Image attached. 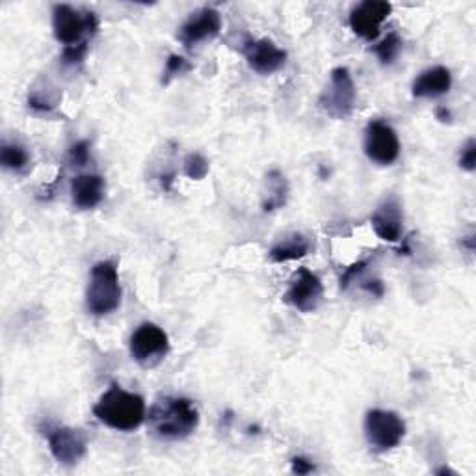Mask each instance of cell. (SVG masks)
<instances>
[{"mask_svg":"<svg viewBox=\"0 0 476 476\" xmlns=\"http://www.w3.org/2000/svg\"><path fill=\"white\" fill-rule=\"evenodd\" d=\"M200 412L192 400L183 396H164L149 412L151 432L162 441H181L196 432Z\"/></svg>","mask_w":476,"mask_h":476,"instance_id":"6da1fadb","label":"cell"},{"mask_svg":"<svg viewBox=\"0 0 476 476\" xmlns=\"http://www.w3.org/2000/svg\"><path fill=\"white\" fill-rule=\"evenodd\" d=\"M93 415L112 430L134 432L146 421V400L114 384L95 402Z\"/></svg>","mask_w":476,"mask_h":476,"instance_id":"7a4b0ae2","label":"cell"},{"mask_svg":"<svg viewBox=\"0 0 476 476\" xmlns=\"http://www.w3.org/2000/svg\"><path fill=\"white\" fill-rule=\"evenodd\" d=\"M122 303V285L114 260H99L89 272L86 307L93 317H106Z\"/></svg>","mask_w":476,"mask_h":476,"instance_id":"3957f363","label":"cell"},{"mask_svg":"<svg viewBox=\"0 0 476 476\" xmlns=\"http://www.w3.org/2000/svg\"><path fill=\"white\" fill-rule=\"evenodd\" d=\"M99 19L93 12H82L69 4L53 6V32L55 38L67 47L89 45V39L98 34Z\"/></svg>","mask_w":476,"mask_h":476,"instance_id":"277c9868","label":"cell"},{"mask_svg":"<svg viewBox=\"0 0 476 476\" xmlns=\"http://www.w3.org/2000/svg\"><path fill=\"white\" fill-rule=\"evenodd\" d=\"M129 350L132 360L144 369L158 367L170 352V339L160 326L153 322L140 324L131 336Z\"/></svg>","mask_w":476,"mask_h":476,"instance_id":"5b68a950","label":"cell"},{"mask_svg":"<svg viewBox=\"0 0 476 476\" xmlns=\"http://www.w3.org/2000/svg\"><path fill=\"white\" fill-rule=\"evenodd\" d=\"M357 89L348 67H336L329 75V84L322 91L319 105L336 119H346L355 108Z\"/></svg>","mask_w":476,"mask_h":476,"instance_id":"8992f818","label":"cell"},{"mask_svg":"<svg viewBox=\"0 0 476 476\" xmlns=\"http://www.w3.org/2000/svg\"><path fill=\"white\" fill-rule=\"evenodd\" d=\"M406 436V422L389 410H370L365 415V438L376 452H387L398 446Z\"/></svg>","mask_w":476,"mask_h":476,"instance_id":"52a82bcc","label":"cell"},{"mask_svg":"<svg viewBox=\"0 0 476 476\" xmlns=\"http://www.w3.org/2000/svg\"><path fill=\"white\" fill-rule=\"evenodd\" d=\"M365 155L378 166H391L400 157V140L396 131L382 119H372L365 131Z\"/></svg>","mask_w":476,"mask_h":476,"instance_id":"ba28073f","label":"cell"},{"mask_svg":"<svg viewBox=\"0 0 476 476\" xmlns=\"http://www.w3.org/2000/svg\"><path fill=\"white\" fill-rule=\"evenodd\" d=\"M47 441L53 458L65 465H77L88 452V438L79 428L71 426H53L47 428Z\"/></svg>","mask_w":476,"mask_h":476,"instance_id":"9c48e42d","label":"cell"},{"mask_svg":"<svg viewBox=\"0 0 476 476\" xmlns=\"http://www.w3.org/2000/svg\"><path fill=\"white\" fill-rule=\"evenodd\" d=\"M324 298V285L317 274L309 268H300L283 296V302L294 307L300 313H313L320 307Z\"/></svg>","mask_w":476,"mask_h":476,"instance_id":"30bf717a","label":"cell"},{"mask_svg":"<svg viewBox=\"0 0 476 476\" xmlns=\"http://www.w3.org/2000/svg\"><path fill=\"white\" fill-rule=\"evenodd\" d=\"M393 6L386 0H365L352 8L348 22L355 36L372 41L379 36L384 21L391 15Z\"/></svg>","mask_w":476,"mask_h":476,"instance_id":"8fae6325","label":"cell"},{"mask_svg":"<svg viewBox=\"0 0 476 476\" xmlns=\"http://www.w3.org/2000/svg\"><path fill=\"white\" fill-rule=\"evenodd\" d=\"M222 30V15L218 10L214 8H201L190 15L183 27L179 29L177 39L186 47V49H192V47L217 38Z\"/></svg>","mask_w":476,"mask_h":476,"instance_id":"7c38bea8","label":"cell"},{"mask_svg":"<svg viewBox=\"0 0 476 476\" xmlns=\"http://www.w3.org/2000/svg\"><path fill=\"white\" fill-rule=\"evenodd\" d=\"M248 65L259 75H272L287 64V51H283L272 39H250L244 45Z\"/></svg>","mask_w":476,"mask_h":476,"instance_id":"4fadbf2b","label":"cell"},{"mask_svg":"<svg viewBox=\"0 0 476 476\" xmlns=\"http://www.w3.org/2000/svg\"><path fill=\"white\" fill-rule=\"evenodd\" d=\"M374 233L386 242H398L404 233V212L396 196H387L370 217Z\"/></svg>","mask_w":476,"mask_h":476,"instance_id":"5bb4252c","label":"cell"},{"mask_svg":"<svg viewBox=\"0 0 476 476\" xmlns=\"http://www.w3.org/2000/svg\"><path fill=\"white\" fill-rule=\"evenodd\" d=\"M105 198V179L98 174H81L71 181V200L81 210H91Z\"/></svg>","mask_w":476,"mask_h":476,"instance_id":"9a60e30c","label":"cell"},{"mask_svg":"<svg viewBox=\"0 0 476 476\" xmlns=\"http://www.w3.org/2000/svg\"><path fill=\"white\" fill-rule=\"evenodd\" d=\"M452 88V73L450 69L443 65L428 67L413 81L412 93L417 99H436L448 93Z\"/></svg>","mask_w":476,"mask_h":476,"instance_id":"2e32d148","label":"cell"},{"mask_svg":"<svg viewBox=\"0 0 476 476\" xmlns=\"http://www.w3.org/2000/svg\"><path fill=\"white\" fill-rule=\"evenodd\" d=\"M313 241L303 233H291L272 246L268 257L272 263H289V260L303 259L305 255L311 253Z\"/></svg>","mask_w":476,"mask_h":476,"instance_id":"e0dca14e","label":"cell"},{"mask_svg":"<svg viewBox=\"0 0 476 476\" xmlns=\"http://www.w3.org/2000/svg\"><path fill=\"white\" fill-rule=\"evenodd\" d=\"M289 196V183L285 179V175L277 170L270 172L267 175V196L263 201L265 212H274L281 208L285 203H287Z\"/></svg>","mask_w":476,"mask_h":476,"instance_id":"ac0fdd59","label":"cell"},{"mask_svg":"<svg viewBox=\"0 0 476 476\" xmlns=\"http://www.w3.org/2000/svg\"><path fill=\"white\" fill-rule=\"evenodd\" d=\"M0 164H3L4 170L13 174H27L30 168V155L22 146L4 141L3 148H0Z\"/></svg>","mask_w":476,"mask_h":476,"instance_id":"d6986e66","label":"cell"},{"mask_svg":"<svg viewBox=\"0 0 476 476\" xmlns=\"http://www.w3.org/2000/svg\"><path fill=\"white\" fill-rule=\"evenodd\" d=\"M60 101L55 88H34L29 93V106L39 114H51Z\"/></svg>","mask_w":476,"mask_h":476,"instance_id":"ffe728a7","label":"cell"},{"mask_svg":"<svg viewBox=\"0 0 476 476\" xmlns=\"http://www.w3.org/2000/svg\"><path fill=\"white\" fill-rule=\"evenodd\" d=\"M372 51L378 56V60L382 62V65H391L402 51V38L396 32H391L379 41Z\"/></svg>","mask_w":476,"mask_h":476,"instance_id":"44dd1931","label":"cell"},{"mask_svg":"<svg viewBox=\"0 0 476 476\" xmlns=\"http://www.w3.org/2000/svg\"><path fill=\"white\" fill-rule=\"evenodd\" d=\"M208 170H210V164L201 153H190L183 162V172L188 179L201 181L207 177Z\"/></svg>","mask_w":476,"mask_h":476,"instance_id":"7402d4cb","label":"cell"},{"mask_svg":"<svg viewBox=\"0 0 476 476\" xmlns=\"http://www.w3.org/2000/svg\"><path fill=\"white\" fill-rule=\"evenodd\" d=\"M192 69L190 62L179 55H170L168 60H166V67H164V73H162V84L168 86L174 79L184 75L186 71Z\"/></svg>","mask_w":476,"mask_h":476,"instance_id":"603a6c76","label":"cell"},{"mask_svg":"<svg viewBox=\"0 0 476 476\" xmlns=\"http://www.w3.org/2000/svg\"><path fill=\"white\" fill-rule=\"evenodd\" d=\"M89 141L88 140H81L77 141L75 146H71L69 149V164L71 166H77V168H82L89 162Z\"/></svg>","mask_w":476,"mask_h":476,"instance_id":"cb8c5ba5","label":"cell"},{"mask_svg":"<svg viewBox=\"0 0 476 476\" xmlns=\"http://www.w3.org/2000/svg\"><path fill=\"white\" fill-rule=\"evenodd\" d=\"M370 263H372V257L363 259V260H360V263H353L352 267H348L344 270V274L341 276V289L346 291L357 277L365 274V270L370 267Z\"/></svg>","mask_w":476,"mask_h":476,"instance_id":"d4e9b609","label":"cell"},{"mask_svg":"<svg viewBox=\"0 0 476 476\" xmlns=\"http://www.w3.org/2000/svg\"><path fill=\"white\" fill-rule=\"evenodd\" d=\"M88 51H89V45L67 47V49H64V53H62V64L64 65H79L84 62Z\"/></svg>","mask_w":476,"mask_h":476,"instance_id":"484cf974","label":"cell"},{"mask_svg":"<svg viewBox=\"0 0 476 476\" xmlns=\"http://www.w3.org/2000/svg\"><path fill=\"white\" fill-rule=\"evenodd\" d=\"M460 168L465 172H474L476 168V141L471 138L460 153Z\"/></svg>","mask_w":476,"mask_h":476,"instance_id":"4316f807","label":"cell"},{"mask_svg":"<svg viewBox=\"0 0 476 476\" xmlns=\"http://www.w3.org/2000/svg\"><path fill=\"white\" fill-rule=\"evenodd\" d=\"M291 465H293V472L294 474H309V472H313L317 467L311 463V462H309L307 458H302V456H298V458H293V462H291Z\"/></svg>","mask_w":476,"mask_h":476,"instance_id":"83f0119b","label":"cell"},{"mask_svg":"<svg viewBox=\"0 0 476 476\" xmlns=\"http://www.w3.org/2000/svg\"><path fill=\"white\" fill-rule=\"evenodd\" d=\"M363 289H365L369 294L376 296V298H382V296H384V293H386V289H384V283L379 281V279H374V281H369V283H365V285H363Z\"/></svg>","mask_w":476,"mask_h":476,"instance_id":"f1b7e54d","label":"cell"},{"mask_svg":"<svg viewBox=\"0 0 476 476\" xmlns=\"http://www.w3.org/2000/svg\"><path fill=\"white\" fill-rule=\"evenodd\" d=\"M174 177H175V174H164V175H160V186H162L164 192H170V190H172Z\"/></svg>","mask_w":476,"mask_h":476,"instance_id":"f546056e","label":"cell"},{"mask_svg":"<svg viewBox=\"0 0 476 476\" xmlns=\"http://www.w3.org/2000/svg\"><path fill=\"white\" fill-rule=\"evenodd\" d=\"M436 115H438L439 122H450V119H452L450 112H448L446 108H443V106H439V108L436 110Z\"/></svg>","mask_w":476,"mask_h":476,"instance_id":"4dcf8cb0","label":"cell"},{"mask_svg":"<svg viewBox=\"0 0 476 476\" xmlns=\"http://www.w3.org/2000/svg\"><path fill=\"white\" fill-rule=\"evenodd\" d=\"M436 474H452V476H458L456 471H452V469H448V467H441V469H438Z\"/></svg>","mask_w":476,"mask_h":476,"instance_id":"1f68e13d","label":"cell"}]
</instances>
